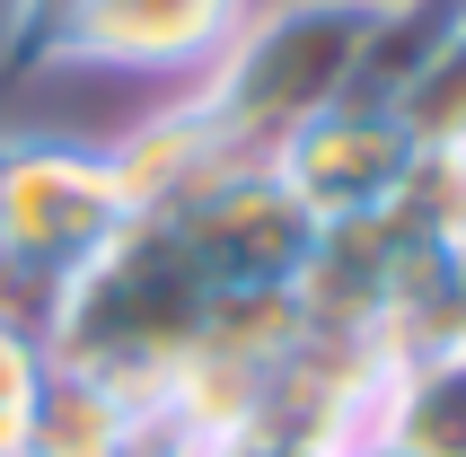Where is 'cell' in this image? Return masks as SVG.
Masks as SVG:
<instances>
[{"instance_id":"obj_1","label":"cell","mask_w":466,"mask_h":457,"mask_svg":"<svg viewBox=\"0 0 466 457\" xmlns=\"http://www.w3.org/2000/svg\"><path fill=\"white\" fill-rule=\"evenodd\" d=\"M211 273L177 238L167 211H132L88 264L45 300L35 334H45L53 370H88V379L124 387L141 405H158V387L177 379V361L203 343L211 326Z\"/></svg>"},{"instance_id":"obj_2","label":"cell","mask_w":466,"mask_h":457,"mask_svg":"<svg viewBox=\"0 0 466 457\" xmlns=\"http://www.w3.org/2000/svg\"><path fill=\"white\" fill-rule=\"evenodd\" d=\"M370 18H379V0H273V9H247L238 36L203 62V79L185 97L238 158H282L290 132H309L317 115L343 106Z\"/></svg>"},{"instance_id":"obj_3","label":"cell","mask_w":466,"mask_h":457,"mask_svg":"<svg viewBox=\"0 0 466 457\" xmlns=\"http://www.w3.org/2000/svg\"><path fill=\"white\" fill-rule=\"evenodd\" d=\"M124 220L132 203L97 141H0V281L26 290L35 317Z\"/></svg>"},{"instance_id":"obj_4","label":"cell","mask_w":466,"mask_h":457,"mask_svg":"<svg viewBox=\"0 0 466 457\" xmlns=\"http://www.w3.org/2000/svg\"><path fill=\"white\" fill-rule=\"evenodd\" d=\"M177 238L194 247V264L211 273V290H299L317 247L309 203L282 185L273 158H229L220 177H203L177 211Z\"/></svg>"},{"instance_id":"obj_5","label":"cell","mask_w":466,"mask_h":457,"mask_svg":"<svg viewBox=\"0 0 466 457\" xmlns=\"http://www.w3.org/2000/svg\"><path fill=\"white\" fill-rule=\"evenodd\" d=\"M256 0H79L45 62L79 71H203Z\"/></svg>"},{"instance_id":"obj_6","label":"cell","mask_w":466,"mask_h":457,"mask_svg":"<svg viewBox=\"0 0 466 457\" xmlns=\"http://www.w3.org/2000/svg\"><path fill=\"white\" fill-rule=\"evenodd\" d=\"M273 168H282V185L309 203L317 228L370 220V211L396 203V185H405V168H414V132L396 124V115L335 106V115H317L309 132H290Z\"/></svg>"},{"instance_id":"obj_7","label":"cell","mask_w":466,"mask_h":457,"mask_svg":"<svg viewBox=\"0 0 466 457\" xmlns=\"http://www.w3.org/2000/svg\"><path fill=\"white\" fill-rule=\"evenodd\" d=\"M370 432H388L405 457H466V334H441V343H414L388 361Z\"/></svg>"},{"instance_id":"obj_8","label":"cell","mask_w":466,"mask_h":457,"mask_svg":"<svg viewBox=\"0 0 466 457\" xmlns=\"http://www.w3.org/2000/svg\"><path fill=\"white\" fill-rule=\"evenodd\" d=\"M229 158L238 150L194 115V97L158 106V115H141V124L124 132V141H106V168H115V185H124L132 211H177L185 194H194L203 177H220Z\"/></svg>"},{"instance_id":"obj_9","label":"cell","mask_w":466,"mask_h":457,"mask_svg":"<svg viewBox=\"0 0 466 457\" xmlns=\"http://www.w3.org/2000/svg\"><path fill=\"white\" fill-rule=\"evenodd\" d=\"M150 432H158V405H141V396H124V387H106V379H88V370H45L26 457H141Z\"/></svg>"},{"instance_id":"obj_10","label":"cell","mask_w":466,"mask_h":457,"mask_svg":"<svg viewBox=\"0 0 466 457\" xmlns=\"http://www.w3.org/2000/svg\"><path fill=\"white\" fill-rule=\"evenodd\" d=\"M458 18H466V0H379L343 106H361V115H396L405 88H414V79L441 62V45L458 36Z\"/></svg>"},{"instance_id":"obj_11","label":"cell","mask_w":466,"mask_h":457,"mask_svg":"<svg viewBox=\"0 0 466 457\" xmlns=\"http://www.w3.org/2000/svg\"><path fill=\"white\" fill-rule=\"evenodd\" d=\"M388 220L441 255H466V141H431V150L414 141V168L396 185Z\"/></svg>"},{"instance_id":"obj_12","label":"cell","mask_w":466,"mask_h":457,"mask_svg":"<svg viewBox=\"0 0 466 457\" xmlns=\"http://www.w3.org/2000/svg\"><path fill=\"white\" fill-rule=\"evenodd\" d=\"M45 334H35V300L0 281V457H26L35 440V396H45Z\"/></svg>"},{"instance_id":"obj_13","label":"cell","mask_w":466,"mask_h":457,"mask_svg":"<svg viewBox=\"0 0 466 457\" xmlns=\"http://www.w3.org/2000/svg\"><path fill=\"white\" fill-rule=\"evenodd\" d=\"M396 124L414 132L422 150H431V141H466V18H458V36L441 45V62H431V71L405 88Z\"/></svg>"},{"instance_id":"obj_14","label":"cell","mask_w":466,"mask_h":457,"mask_svg":"<svg viewBox=\"0 0 466 457\" xmlns=\"http://www.w3.org/2000/svg\"><path fill=\"white\" fill-rule=\"evenodd\" d=\"M79 0H9V26H0V45H9V62H26V71H45L53 36L71 26Z\"/></svg>"},{"instance_id":"obj_15","label":"cell","mask_w":466,"mask_h":457,"mask_svg":"<svg viewBox=\"0 0 466 457\" xmlns=\"http://www.w3.org/2000/svg\"><path fill=\"white\" fill-rule=\"evenodd\" d=\"M335 457H405V449H396V440L388 432H352V440H343V449Z\"/></svg>"},{"instance_id":"obj_16","label":"cell","mask_w":466,"mask_h":457,"mask_svg":"<svg viewBox=\"0 0 466 457\" xmlns=\"http://www.w3.org/2000/svg\"><path fill=\"white\" fill-rule=\"evenodd\" d=\"M449 300H458V326H466V255L449 264Z\"/></svg>"}]
</instances>
